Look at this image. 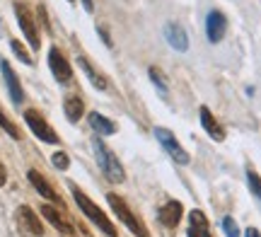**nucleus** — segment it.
I'll use <instances>...</instances> for the list:
<instances>
[{
    "mask_svg": "<svg viewBox=\"0 0 261 237\" xmlns=\"http://www.w3.org/2000/svg\"><path fill=\"white\" fill-rule=\"evenodd\" d=\"M27 179L32 181V187H34V189H37L46 201H54V203H58V206L63 203V201H61V196H58L56 191L51 189V184H48V181L44 179V177H41L37 170H29V172H27Z\"/></svg>",
    "mask_w": 261,
    "mask_h": 237,
    "instance_id": "2eb2a0df",
    "label": "nucleus"
},
{
    "mask_svg": "<svg viewBox=\"0 0 261 237\" xmlns=\"http://www.w3.org/2000/svg\"><path fill=\"white\" fill-rule=\"evenodd\" d=\"M10 48L15 51V56H17L22 63H27V66H32V63H34V61H32V56L27 54V48H24V44H22V41L12 39V41H10Z\"/></svg>",
    "mask_w": 261,
    "mask_h": 237,
    "instance_id": "412c9836",
    "label": "nucleus"
},
{
    "mask_svg": "<svg viewBox=\"0 0 261 237\" xmlns=\"http://www.w3.org/2000/svg\"><path fill=\"white\" fill-rule=\"evenodd\" d=\"M73 199H75V203H77V208L83 210L85 216L92 220V223L102 230V232H107L109 237H116V228H114V223L107 218V213H104V210L99 208V206H97V203H94L87 194H83L77 187H73Z\"/></svg>",
    "mask_w": 261,
    "mask_h": 237,
    "instance_id": "f257e3e1",
    "label": "nucleus"
},
{
    "mask_svg": "<svg viewBox=\"0 0 261 237\" xmlns=\"http://www.w3.org/2000/svg\"><path fill=\"white\" fill-rule=\"evenodd\" d=\"M187 237H213L211 230H208V218H205L203 210H191L189 213V230Z\"/></svg>",
    "mask_w": 261,
    "mask_h": 237,
    "instance_id": "ddd939ff",
    "label": "nucleus"
},
{
    "mask_svg": "<svg viewBox=\"0 0 261 237\" xmlns=\"http://www.w3.org/2000/svg\"><path fill=\"white\" fill-rule=\"evenodd\" d=\"M87 121L92 126V131L99 133V136H114V133H116V123H114L112 119H107V116L97 114V112H92V114L87 116Z\"/></svg>",
    "mask_w": 261,
    "mask_h": 237,
    "instance_id": "a211bd4d",
    "label": "nucleus"
},
{
    "mask_svg": "<svg viewBox=\"0 0 261 237\" xmlns=\"http://www.w3.org/2000/svg\"><path fill=\"white\" fill-rule=\"evenodd\" d=\"M15 220H17V230L24 237H41L44 235V223L39 220V216L29 206H19L17 213H15Z\"/></svg>",
    "mask_w": 261,
    "mask_h": 237,
    "instance_id": "20e7f679",
    "label": "nucleus"
},
{
    "mask_svg": "<svg viewBox=\"0 0 261 237\" xmlns=\"http://www.w3.org/2000/svg\"><path fill=\"white\" fill-rule=\"evenodd\" d=\"M165 37H167L169 46L174 51H187L189 48V37H187V29H181L177 22H169L165 27Z\"/></svg>",
    "mask_w": 261,
    "mask_h": 237,
    "instance_id": "dca6fc26",
    "label": "nucleus"
},
{
    "mask_svg": "<svg viewBox=\"0 0 261 237\" xmlns=\"http://www.w3.org/2000/svg\"><path fill=\"white\" fill-rule=\"evenodd\" d=\"M0 70H3V77H5V85H8V92L12 97L15 104H22L24 99V92H22V85H19V77L15 75V70L10 66L8 61H0Z\"/></svg>",
    "mask_w": 261,
    "mask_h": 237,
    "instance_id": "9b49d317",
    "label": "nucleus"
},
{
    "mask_svg": "<svg viewBox=\"0 0 261 237\" xmlns=\"http://www.w3.org/2000/svg\"><path fill=\"white\" fill-rule=\"evenodd\" d=\"M15 15H17V22H19V27H22V32H24V39L29 41V46L37 51L41 46V39H39V29L34 24V19H32V12L22 3H15Z\"/></svg>",
    "mask_w": 261,
    "mask_h": 237,
    "instance_id": "0eeeda50",
    "label": "nucleus"
},
{
    "mask_svg": "<svg viewBox=\"0 0 261 237\" xmlns=\"http://www.w3.org/2000/svg\"><path fill=\"white\" fill-rule=\"evenodd\" d=\"M77 66L83 68L85 75L90 77V83H92L97 90H109V80H107V77H104L102 73H99V70H97V68H94L85 56H77Z\"/></svg>",
    "mask_w": 261,
    "mask_h": 237,
    "instance_id": "f3484780",
    "label": "nucleus"
},
{
    "mask_svg": "<svg viewBox=\"0 0 261 237\" xmlns=\"http://www.w3.org/2000/svg\"><path fill=\"white\" fill-rule=\"evenodd\" d=\"M70 3H75V0H70Z\"/></svg>",
    "mask_w": 261,
    "mask_h": 237,
    "instance_id": "c756f323",
    "label": "nucleus"
},
{
    "mask_svg": "<svg viewBox=\"0 0 261 237\" xmlns=\"http://www.w3.org/2000/svg\"><path fill=\"white\" fill-rule=\"evenodd\" d=\"M83 5H85V10H87V12H92V10H94V0H83Z\"/></svg>",
    "mask_w": 261,
    "mask_h": 237,
    "instance_id": "c85d7f7f",
    "label": "nucleus"
},
{
    "mask_svg": "<svg viewBox=\"0 0 261 237\" xmlns=\"http://www.w3.org/2000/svg\"><path fill=\"white\" fill-rule=\"evenodd\" d=\"M41 216H44V218H46L48 223L58 230V232H63V235H73V223L65 218V216L56 208V206H48V203H44V206H41Z\"/></svg>",
    "mask_w": 261,
    "mask_h": 237,
    "instance_id": "f8f14e48",
    "label": "nucleus"
},
{
    "mask_svg": "<svg viewBox=\"0 0 261 237\" xmlns=\"http://www.w3.org/2000/svg\"><path fill=\"white\" fill-rule=\"evenodd\" d=\"M48 68H51V73H54V77H56L58 83H68L70 75H73L70 63L65 61V56L56 46H51V51H48Z\"/></svg>",
    "mask_w": 261,
    "mask_h": 237,
    "instance_id": "1a4fd4ad",
    "label": "nucleus"
},
{
    "mask_svg": "<svg viewBox=\"0 0 261 237\" xmlns=\"http://www.w3.org/2000/svg\"><path fill=\"white\" fill-rule=\"evenodd\" d=\"M225 32H227V17H225L220 10H211L208 17H205V37L211 44H218L225 39Z\"/></svg>",
    "mask_w": 261,
    "mask_h": 237,
    "instance_id": "6e6552de",
    "label": "nucleus"
},
{
    "mask_svg": "<svg viewBox=\"0 0 261 237\" xmlns=\"http://www.w3.org/2000/svg\"><path fill=\"white\" fill-rule=\"evenodd\" d=\"M198 116H201V126H203V131L208 133L213 141H225V128L218 123V119L211 114V109H208V107H201Z\"/></svg>",
    "mask_w": 261,
    "mask_h": 237,
    "instance_id": "4468645a",
    "label": "nucleus"
},
{
    "mask_svg": "<svg viewBox=\"0 0 261 237\" xmlns=\"http://www.w3.org/2000/svg\"><path fill=\"white\" fill-rule=\"evenodd\" d=\"M51 162H54V167H56V170H68V167H70V157H68L65 152H61V150L51 155Z\"/></svg>",
    "mask_w": 261,
    "mask_h": 237,
    "instance_id": "393cba45",
    "label": "nucleus"
},
{
    "mask_svg": "<svg viewBox=\"0 0 261 237\" xmlns=\"http://www.w3.org/2000/svg\"><path fill=\"white\" fill-rule=\"evenodd\" d=\"M0 128H3V131H5V133H10L12 138H19V131H17V126H15V123L10 121L8 116L3 114V109H0Z\"/></svg>",
    "mask_w": 261,
    "mask_h": 237,
    "instance_id": "b1692460",
    "label": "nucleus"
},
{
    "mask_svg": "<svg viewBox=\"0 0 261 237\" xmlns=\"http://www.w3.org/2000/svg\"><path fill=\"white\" fill-rule=\"evenodd\" d=\"M63 112H65V116H68V121H80L83 119V112H85V107H83V99L80 97H68L63 102Z\"/></svg>",
    "mask_w": 261,
    "mask_h": 237,
    "instance_id": "6ab92c4d",
    "label": "nucleus"
},
{
    "mask_svg": "<svg viewBox=\"0 0 261 237\" xmlns=\"http://www.w3.org/2000/svg\"><path fill=\"white\" fill-rule=\"evenodd\" d=\"M244 237H261V232L256 228H247L244 230Z\"/></svg>",
    "mask_w": 261,
    "mask_h": 237,
    "instance_id": "bb28decb",
    "label": "nucleus"
},
{
    "mask_svg": "<svg viewBox=\"0 0 261 237\" xmlns=\"http://www.w3.org/2000/svg\"><path fill=\"white\" fill-rule=\"evenodd\" d=\"M92 148H94V157H97V162H99L102 172L109 177V181L121 184V181L126 179V174H123V167H121V162H119V157H116V155H114V152L109 150L99 138L92 141Z\"/></svg>",
    "mask_w": 261,
    "mask_h": 237,
    "instance_id": "f03ea898",
    "label": "nucleus"
},
{
    "mask_svg": "<svg viewBox=\"0 0 261 237\" xmlns=\"http://www.w3.org/2000/svg\"><path fill=\"white\" fill-rule=\"evenodd\" d=\"M181 216H184V206H181L179 201H167V203L158 210L160 223H162L165 228H169V230L177 228L179 220H181Z\"/></svg>",
    "mask_w": 261,
    "mask_h": 237,
    "instance_id": "9d476101",
    "label": "nucleus"
},
{
    "mask_svg": "<svg viewBox=\"0 0 261 237\" xmlns=\"http://www.w3.org/2000/svg\"><path fill=\"white\" fill-rule=\"evenodd\" d=\"M24 121H27V126L32 128V133L37 136L39 141L51 143V145H56V143H58V133L54 131L51 126H48V121L41 114H39V112H34V109H27V112H24Z\"/></svg>",
    "mask_w": 261,
    "mask_h": 237,
    "instance_id": "39448f33",
    "label": "nucleus"
},
{
    "mask_svg": "<svg viewBox=\"0 0 261 237\" xmlns=\"http://www.w3.org/2000/svg\"><path fill=\"white\" fill-rule=\"evenodd\" d=\"M155 138L160 141V145L167 150V155L177 165H189V152L179 145V141L174 138V133L167 131V128H155Z\"/></svg>",
    "mask_w": 261,
    "mask_h": 237,
    "instance_id": "423d86ee",
    "label": "nucleus"
},
{
    "mask_svg": "<svg viewBox=\"0 0 261 237\" xmlns=\"http://www.w3.org/2000/svg\"><path fill=\"white\" fill-rule=\"evenodd\" d=\"M150 77H152V83L160 92H167V77L160 73V68H150Z\"/></svg>",
    "mask_w": 261,
    "mask_h": 237,
    "instance_id": "4be33fe9",
    "label": "nucleus"
},
{
    "mask_svg": "<svg viewBox=\"0 0 261 237\" xmlns=\"http://www.w3.org/2000/svg\"><path fill=\"white\" fill-rule=\"evenodd\" d=\"M5 179H8V172H5V167H3V165H0V187H3V184H5Z\"/></svg>",
    "mask_w": 261,
    "mask_h": 237,
    "instance_id": "cd10ccee",
    "label": "nucleus"
},
{
    "mask_svg": "<svg viewBox=\"0 0 261 237\" xmlns=\"http://www.w3.org/2000/svg\"><path fill=\"white\" fill-rule=\"evenodd\" d=\"M107 201H109V206H112V210L116 213V218L121 220L123 225L133 232L136 237H150V232H148V228L140 223L138 218H136V213L128 208V203L119 196V194H107Z\"/></svg>",
    "mask_w": 261,
    "mask_h": 237,
    "instance_id": "7ed1b4c3",
    "label": "nucleus"
},
{
    "mask_svg": "<svg viewBox=\"0 0 261 237\" xmlns=\"http://www.w3.org/2000/svg\"><path fill=\"white\" fill-rule=\"evenodd\" d=\"M97 32H99V37H102L104 44H107V46L112 48L114 41H112V37H109V32H107V27H104V24H99V27H97Z\"/></svg>",
    "mask_w": 261,
    "mask_h": 237,
    "instance_id": "a878e982",
    "label": "nucleus"
},
{
    "mask_svg": "<svg viewBox=\"0 0 261 237\" xmlns=\"http://www.w3.org/2000/svg\"><path fill=\"white\" fill-rule=\"evenodd\" d=\"M223 232L227 237H240V228H237V223H234L232 216H225L223 218Z\"/></svg>",
    "mask_w": 261,
    "mask_h": 237,
    "instance_id": "5701e85b",
    "label": "nucleus"
},
{
    "mask_svg": "<svg viewBox=\"0 0 261 237\" xmlns=\"http://www.w3.org/2000/svg\"><path fill=\"white\" fill-rule=\"evenodd\" d=\"M247 184H249V191L261 201V177L252 170V167H247Z\"/></svg>",
    "mask_w": 261,
    "mask_h": 237,
    "instance_id": "aec40b11",
    "label": "nucleus"
}]
</instances>
